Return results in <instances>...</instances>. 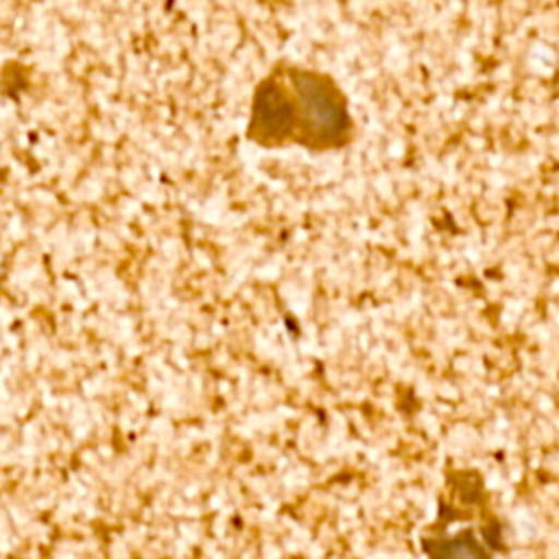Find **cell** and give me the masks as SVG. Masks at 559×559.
Segmentation results:
<instances>
[{
    "mask_svg": "<svg viewBox=\"0 0 559 559\" xmlns=\"http://www.w3.org/2000/svg\"><path fill=\"white\" fill-rule=\"evenodd\" d=\"M306 129L314 135V142H336L347 131V111L341 94L334 85L317 74H299L295 79Z\"/></svg>",
    "mask_w": 559,
    "mask_h": 559,
    "instance_id": "obj_1",
    "label": "cell"
},
{
    "mask_svg": "<svg viewBox=\"0 0 559 559\" xmlns=\"http://www.w3.org/2000/svg\"><path fill=\"white\" fill-rule=\"evenodd\" d=\"M426 552L430 559H491L472 531L426 542Z\"/></svg>",
    "mask_w": 559,
    "mask_h": 559,
    "instance_id": "obj_3",
    "label": "cell"
},
{
    "mask_svg": "<svg viewBox=\"0 0 559 559\" xmlns=\"http://www.w3.org/2000/svg\"><path fill=\"white\" fill-rule=\"evenodd\" d=\"M293 105L286 98L284 90L277 87L275 83H266L260 94L255 96V107H253V133H260V138H284V133L290 131L293 127Z\"/></svg>",
    "mask_w": 559,
    "mask_h": 559,
    "instance_id": "obj_2",
    "label": "cell"
}]
</instances>
